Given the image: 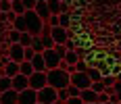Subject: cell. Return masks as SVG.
I'll list each match as a JSON object with an SVG mask.
<instances>
[{
    "instance_id": "obj_1",
    "label": "cell",
    "mask_w": 121,
    "mask_h": 104,
    "mask_svg": "<svg viewBox=\"0 0 121 104\" xmlns=\"http://www.w3.org/2000/svg\"><path fill=\"white\" fill-rule=\"evenodd\" d=\"M46 77H48V85L56 87V90H63V87H69L71 83V73H67L65 69H48L46 71Z\"/></svg>"
},
{
    "instance_id": "obj_2",
    "label": "cell",
    "mask_w": 121,
    "mask_h": 104,
    "mask_svg": "<svg viewBox=\"0 0 121 104\" xmlns=\"http://www.w3.org/2000/svg\"><path fill=\"white\" fill-rule=\"evenodd\" d=\"M25 23H27V31L31 35H40L42 31H44V21L38 17V12L34 11V8H29V11H25Z\"/></svg>"
},
{
    "instance_id": "obj_3",
    "label": "cell",
    "mask_w": 121,
    "mask_h": 104,
    "mask_svg": "<svg viewBox=\"0 0 121 104\" xmlns=\"http://www.w3.org/2000/svg\"><path fill=\"white\" fill-rule=\"evenodd\" d=\"M59 100V92H56V87H52V85H44L42 90H38V102L42 104H52Z\"/></svg>"
},
{
    "instance_id": "obj_4",
    "label": "cell",
    "mask_w": 121,
    "mask_h": 104,
    "mask_svg": "<svg viewBox=\"0 0 121 104\" xmlns=\"http://www.w3.org/2000/svg\"><path fill=\"white\" fill-rule=\"evenodd\" d=\"M71 83L79 90H86L92 85V79H90L88 71H75V73H71Z\"/></svg>"
},
{
    "instance_id": "obj_5",
    "label": "cell",
    "mask_w": 121,
    "mask_h": 104,
    "mask_svg": "<svg viewBox=\"0 0 121 104\" xmlns=\"http://www.w3.org/2000/svg\"><path fill=\"white\" fill-rule=\"evenodd\" d=\"M44 62H46V71H48V69H56V67H60L63 58L59 56V52H56L54 48H46V50H44Z\"/></svg>"
},
{
    "instance_id": "obj_6",
    "label": "cell",
    "mask_w": 121,
    "mask_h": 104,
    "mask_svg": "<svg viewBox=\"0 0 121 104\" xmlns=\"http://www.w3.org/2000/svg\"><path fill=\"white\" fill-rule=\"evenodd\" d=\"M44 85H48L46 71H34V73L29 75V87H34V90H42Z\"/></svg>"
},
{
    "instance_id": "obj_7",
    "label": "cell",
    "mask_w": 121,
    "mask_h": 104,
    "mask_svg": "<svg viewBox=\"0 0 121 104\" xmlns=\"http://www.w3.org/2000/svg\"><path fill=\"white\" fill-rule=\"evenodd\" d=\"M0 65H2V75H9V77H15L19 73V62L11 60L9 56H2L0 58Z\"/></svg>"
},
{
    "instance_id": "obj_8",
    "label": "cell",
    "mask_w": 121,
    "mask_h": 104,
    "mask_svg": "<svg viewBox=\"0 0 121 104\" xmlns=\"http://www.w3.org/2000/svg\"><path fill=\"white\" fill-rule=\"evenodd\" d=\"M38 102V90L34 87H25L19 92V102L17 104H36Z\"/></svg>"
},
{
    "instance_id": "obj_9",
    "label": "cell",
    "mask_w": 121,
    "mask_h": 104,
    "mask_svg": "<svg viewBox=\"0 0 121 104\" xmlns=\"http://www.w3.org/2000/svg\"><path fill=\"white\" fill-rule=\"evenodd\" d=\"M50 35H52L54 44H65V42L69 40V29L56 25V27H50Z\"/></svg>"
},
{
    "instance_id": "obj_10",
    "label": "cell",
    "mask_w": 121,
    "mask_h": 104,
    "mask_svg": "<svg viewBox=\"0 0 121 104\" xmlns=\"http://www.w3.org/2000/svg\"><path fill=\"white\" fill-rule=\"evenodd\" d=\"M9 58L15 60V62L25 60V46H21V44H11L9 46Z\"/></svg>"
},
{
    "instance_id": "obj_11",
    "label": "cell",
    "mask_w": 121,
    "mask_h": 104,
    "mask_svg": "<svg viewBox=\"0 0 121 104\" xmlns=\"http://www.w3.org/2000/svg\"><path fill=\"white\" fill-rule=\"evenodd\" d=\"M17 102H19V92L15 87L0 92V104H17Z\"/></svg>"
},
{
    "instance_id": "obj_12",
    "label": "cell",
    "mask_w": 121,
    "mask_h": 104,
    "mask_svg": "<svg viewBox=\"0 0 121 104\" xmlns=\"http://www.w3.org/2000/svg\"><path fill=\"white\" fill-rule=\"evenodd\" d=\"M34 11L38 12V17H40L44 23L48 21V17H50V8H48V2H46V0H38L36 6H34Z\"/></svg>"
},
{
    "instance_id": "obj_13",
    "label": "cell",
    "mask_w": 121,
    "mask_h": 104,
    "mask_svg": "<svg viewBox=\"0 0 121 104\" xmlns=\"http://www.w3.org/2000/svg\"><path fill=\"white\" fill-rule=\"evenodd\" d=\"M11 81H13V87H15L17 92H21V90H25V87H29V77L23 75V73H17L15 77H11Z\"/></svg>"
},
{
    "instance_id": "obj_14",
    "label": "cell",
    "mask_w": 121,
    "mask_h": 104,
    "mask_svg": "<svg viewBox=\"0 0 121 104\" xmlns=\"http://www.w3.org/2000/svg\"><path fill=\"white\" fill-rule=\"evenodd\" d=\"M31 65H34V71H46L44 52H36V54H34V58H31Z\"/></svg>"
},
{
    "instance_id": "obj_15",
    "label": "cell",
    "mask_w": 121,
    "mask_h": 104,
    "mask_svg": "<svg viewBox=\"0 0 121 104\" xmlns=\"http://www.w3.org/2000/svg\"><path fill=\"white\" fill-rule=\"evenodd\" d=\"M79 96H82V100H84V102H96V98H98V94L94 92L92 87L82 90V92H79Z\"/></svg>"
},
{
    "instance_id": "obj_16",
    "label": "cell",
    "mask_w": 121,
    "mask_h": 104,
    "mask_svg": "<svg viewBox=\"0 0 121 104\" xmlns=\"http://www.w3.org/2000/svg\"><path fill=\"white\" fill-rule=\"evenodd\" d=\"M13 27L17 29V31H27V23H25V15H17L15 19H13Z\"/></svg>"
},
{
    "instance_id": "obj_17",
    "label": "cell",
    "mask_w": 121,
    "mask_h": 104,
    "mask_svg": "<svg viewBox=\"0 0 121 104\" xmlns=\"http://www.w3.org/2000/svg\"><path fill=\"white\" fill-rule=\"evenodd\" d=\"M19 73H23V75H31L34 73V65H31V60H21L19 62Z\"/></svg>"
},
{
    "instance_id": "obj_18",
    "label": "cell",
    "mask_w": 121,
    "mask_h": 104,
    "mask_svg": "<svg viewBox=\"0 0 121 104\" xmlns=\"http://www.w3.org/2000/svg\"><path fill=\"white\" fill-rule=\"evenodd\" d=\"M67 65H75L77 60H79V52L77 50H67V54H65V58H63Z\"/></svg>"
},
{
    "instance_id": "obj_19",
    "label": "cell",
    "mask_w": 121,
    "mask_h": 104,
    "mask_svg": "<svg viewBox=\"0 0 121 104\" xmlns=\"http://www.w3.org/2000/svg\"><path fill=\"white\" fill-rule=\"evenodd\" d=\"M11 11L15 12V15H23L25 12V4L21 0H11Z\"/></svg>"
},
{
    "instance_id": "obj_20",
    "label": "cell",
    "mask_w": 121,
    "mask_h": 104,
    "mask_svg": "<svg viewBox=\"0 0 121 104\" xmlns=\"http://www.w3.org/2000/svg\"><path fill=\"white\" fill-rule=\"evenodd\" d=\"M19 37H21V31H17L15 27L11 25V29H9V44H19Z\"/></svg>"
},
{
    "instance_id": "obj_21",
    "label": "cell",
    "mask_w": 121,
    "mask_h": 104,
    "mask_svg": "<svg viewBox=\"0 0 121 104\" xmlns=\"http://www.w3.org/2000/svg\"><path fill=\"white\" fill-rule=\"evenodd\" d=\"M88 75H90V79L92 81H98V79H102V71L98 69V67H88Z\"/></svg>"
},
{
    "instance_id": "obj_22",
    "label": "cell",
    "mask_w": 121,
    "mask_h": 104,
    "mask_svg": "<svg viewBox=\"0 0 121 104\" xmlns=\"http://www.w3.org/2000/svg\"><path fill=\"white\" fill-rule=\"evenodd\" d=\"M59 25L69 29V25H71V15H69V12H59Z\"/></svg>"
},
{
    "instance_id": "obj_23",
    "label": "cell",
    "mask_w": 121,
    "mask_h": 104,
    "mask_svg": "<svg viewBox=\"0 0 121 104\" xmlns=\"http://www.w3.org/2000/svg\"><path fill=\"white\" fill-rule=\"evenodd\" d=\"M46 2H48L50 15H59L60 12V2H63V0H46Z\"/></svg>"
},
{
    "instance_id": "obj_24",
    "label": "cell",
    "mask_w": 121,
    "mask_h": 104,
    "mask_svg": "<svg viewBox=\"0 0 121 104\" xmlns=\"http://www.w3.org/2000/svg\"><path fill=\"white\" fill-rule=\"evenodd\" d=\"M31 40H34V35L29 33V31H21V37H19V44L21 46H31Z\"/></svg>"
},
{
    "instance_id": "obj_25",
    "label": "cell",
    "mask_w": 121,
    "mask_h": 104,
    "mask_svg": "<svg viewBox=\"0 0 121 104\" xmlns=\"http://www.w3.org/2000/svg\"><path fill=\"white\" fill-rule=\"evenodd\" d=\"M9 87H13V81L9 75H0V92H4V90H9Z\"/></svg>"
},
{
    "instance_id": "obj_26",
    "label": "cell",
    "mask_w": 121,
    "mask_h": 104,
    "mask_svg": "<svg viewBox=\"0 0 121 104\" xmlns=\"http://www.w3.org/2000/svg\"><path fill=\"white\" fill-rule=\"evenodd\" d=\"M31 48H34L36 52H44V44H42V37H40V35H34V40H31Z\"/></svg>"
},
{
    "instance_id": "obj_27",
    "label": "cell",
    "mask_w": 121,
    "mask_h": 104,
    "mask_svg": "<svg viewBox=\"0 0 121 104\" xmlns=\"http://www.w3.org/2000/svg\"><path fill=\"white\" fill-rule=\"evenodd\" d=\"M92 90L96 94H100V92H104V83H102V79H98V81H92V85H90Z\"/></svg>"
},
{
    "instance_id": "obj_28",
    "label": "cell",
    "mask_w": 121,
    "mask_h": 104,
    "mask_svg": "<svg viewBox=\"0 0 121 104\" xmlns=\"http://www.w3.org/2000/svg\"><path fill=\"white\" fill-rule=\"evenodd\" d=\"M115 75H102V83H104V87H113V83H115Z\"/></svg>"
},
{
    "instance_id": "obj_29",
    "label": "cell",
    "mask_w": 121,
    "mask_h": 104,
    "mask_svg": "<svg viewBox=\"0 0 121 104\" xmlns=\"http://www.w3.org/2000/svg\"><path fill=\"white\" fill-rule=\"evenodd\" d=\"M54 50L59 52L60 58H65V54H67V46H65V44H54Z\"/></svg>"
},
{
    "instance_id": "obj_30",
    "label": "cell",
    "mask_w": 121,
    "mask_h": 104,
    "mask_svg": "<svg viewBox=\"0 0 121 104\" xmlns=\"http://www.w3.org/2000/svg\"><path fill=\"white\" fill-rule=\"evenodd\" d=\"M88 67H90V65H88L86 60H82V58L75 62V71H88Z\"/></svg>"
},
{
    "instance_id": "obj_31",
    "label": "cell",
    "mask_w": 121,
    "mask_h": 104,
    "mask_svg": "<svg viewBox=\"0 0 121 104\" xmlns=\"http://www.w3.org/2000/svg\"><path fill=\"white\" fill-rule=\"evenodd\" d=\"M65 102L67 104H84V100H82V96H69Z\"/></svg>"
},
{
    "instance_id": "obj_32",
    "label": "cell",
    "mask_w": 121,
    "mask_h": 104,
    "mask_svg": "<svg viewBox=\"0 0 121 104\" xmlns=\"http://www.w3.org/2000/svg\"><path fill=\"white\" fill-rule=\"evenodd\" d=\"M0 11H2V12L11 11V0H0Z\"/></svg>"
},
{
    "instance_id": "obj_33",
    "label": "cell",
    "mask_w": 121,
    "mask_h": 104,
    "mask_svg": "<svg viewBox=\"0 0 121 104\" xmlns=\"http://www.w3.org/2000/svg\"><path fill=\"white\" fill-rule=\"evenodd\" d=\"M34 54H36V50H34V48H31V46H25V60H31Z\"/></svg>"
},
{
    "instance_id": "obj_34",
    "label": "cell",
    "mask_w": 121,
    "mask_h": 104,
    "mask_svg": "<svg viewBox=\"0 0 121 104\" xmlns=\"http://www.w3.org/2000/svg\"><path fill=\"white\" fill-rule=\"evenodd\" d=\"M46 23H48L50 27H56V25H59V15H50V17H48V21H46Z\"/></svg>"
},
{
    "instance_id": "obj_35",
    "label": "cell",
    "mask_w": 121,
    "mask_h": 104,
    "mask_svg": "<svg viewBox=\"0 0 121 104\" xmlns=\"http://www.w3.org/2000/svg\"><path fill=\"white\" fill-rule=\"evenodd\" d=\"M67 92H69V96H79V92H82V90H79V87H75L73 83H69V87H67Z\"/></svg>"
},
{
    "instance_id": "obj_36",
    "label": "cell",
    "mask_w": 121,
    "mask_h": 104,
    "mask_svg": "<svg viewBox=\"0 0 121 104\" xmlns=\"http://www.w3.org/2000/svg\"><path fill=\"white\" fill-rule=\"evenodd\" d=\"M59 92V100H67L69 98V92H67V87H63V90H56Z\"/></svg>"
},
{
    "instance_id": "obj_37",
    "label": "cell",
    "mask_w": 121,
    "mask_h": 104,
    "mask_svg": "<svg viewBox=\"0 0 121 104\" xmlns=\"http://www.w3.org/2000/svg\"><path fill=\"white\" fill-rule=\"evenodd\" d=\"M21 2L25 4V11H29V8H34V6H36L38 0H21Z\"/></svg>"
},
{
    "instance_id": "obj_38",
    "label": "cell",
    "mask_w": 121,
    "mask_h": 104,
    "mask_svg": "<svg viewBox=\"0 0 121 104\" xmlns=\"http://www.w3.org/2000/svg\"><path fill=\"white\" fill-rule=\"evenodd\" d=\"M52 104H67L65 100H56V102H52Z\"/></svg>"
},
{
    "instance_id": "obj_39",
    "label": "cell",
    "mask_w": 121,
    "mask_h": 104,
    "mask_svg": "<svg viewBox=\"0 0 121 104\" xmlns=\"http://www.w3.org/2000/svg\"><path fill=\"white\" fill-rule=\"evenodd\" d=\"M115 77H117V81H121V71L117 73V75H115Z\"/></svg>"
},
{
    "instance_id": "obj_40",
    "label": "cell",
    "mask_w": 121,
    "mask_h": 104,
    "mask_svg": "<svg viewBox=\"0 0 121 104\" xmlns=\"http://www.w3.org/2000/svg\"><path fill=\"white\" fill-rule=\"evenodd\" d=\"M102 104H115V102H111V100H109V102H102Z\"/></svg>"
},
{
    "instance_id": "obj_41",
    "label": "cell",
    "mask_w": 121,
    "mask_h": 104,
    "mask_svg": "<svg viewBox=\"0 0 121 104\" xmlns=\"http://www.w3.org/2000/svg\"><path fill=\"white\" fill-rule=\"evenodd\" d=\"M36 104H42V102H36Z\"/></svg>"
},
{
    "instance_id": "obj_42",
    "label": "cell",
    "mask_w": 121,
    "mask_h": 104,
    "mask_svg": "<svg viewBox=\"0 0 121 104\" xmlns=\"http://www.w3.org/2000/svg\"><path fill=\"white\" fill-rule=\"evenodd\" d=\"M117 104H121V102H117Z\"/></svg>"
}]
</instances>
